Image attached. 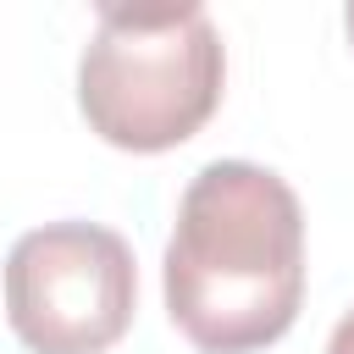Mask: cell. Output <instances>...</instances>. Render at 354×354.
Segmentation results:
<instances>
[{
	"label": "cell",
	"mask_w": 354,
	"mask_h": 354,
	"mask_svg": "<svg viewBox=\"0 0 354 354\" xmlns=\"http://www.w3.org/2000/svg\"><path fill=\"white\" fill-rule=\"evenodd\" d=\"M166 310L199 354H254L304 304L299 194L254 160H210L177 199L166 243Z\"/></svg>",
	"instance_id": "6da1fadb"
},
{
	"label": "cell",
	"mask_w": 354,
	"mask_h": 354,
	"mask_svg": "<svg viewBox=\"0 0 354 354\" xmlns=\"http://www.w3.org/2000/svg\"><path fill=\"white\" fill-rule=\"evenodd\" d=\"M221 77L227 50L205 6H105L77 61V105L105 144L160 155L210 122Z\"/></svg>",
	"instance_id": "7a4b0ae2"
},
{
	"label": "cell",
	"mask_w": 354,
	"mask_h": 354,
	"mask_svg": "<svg viewBox=\"0 0 354 354\" xmlns=\"http://www.w3.org/2000/svg\"><path fill=\"white\" fill-rule=\"evenodd\" d=\"M138 266L100 221H44L6 254V321L33 354H105L133 326Z\"/></svg>",
	"instance_id": "3957f363"
},
{
	"label": "cell",
	"mask_w": 354,
	"mask_h": 354,
	"mask_svg": "<svg viewBox=\"0 0 354 354\" xmlns=\"http://www.w3.org/2000/svg\"><path fill=\"white\" fill-rule=\"evenodd\" d=\"M326 354H354V310L332 326V337H326Z\"/></svg>",
	"instance_id": "277c9868"
},
{
	"label": "cell",
	"mask_w": 354,
	"mask_h": 354,
	"mask_svg": "<svg viewBox=\"0 0 354 354\" xmlns=\"http://www.w3.org/2000/svg\"><path fill=\"white\" fill-rule=\"evenodd\" d=\"M343 28H348V39H354V6H348V11H343Z\"/></svg>",
	"instance_id": "5b68a950"
}]
</instances>
